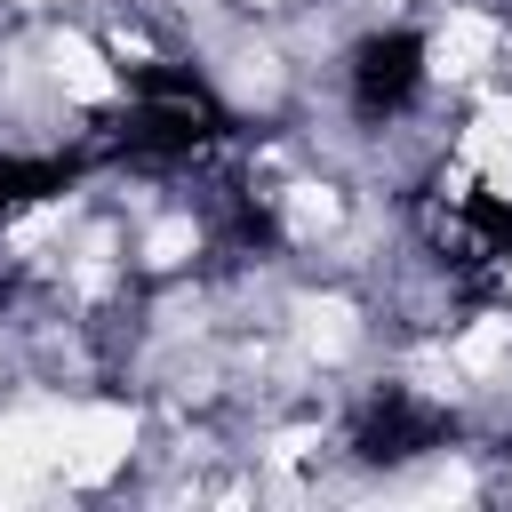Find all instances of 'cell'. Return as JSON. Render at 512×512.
Listing matches in <instances>:
<instances>
[{"label": "cell", "instance_id": "cell-1", "mask_svg": "<svg viewBox=\"0 0 512 512\" xmlns=\"http://www.w3.org/2000/svg\"><path fill=\"white\" fill-rule=\"evenodd\" d=\"M336 80H344L352 128H368V136L408 128L416 104L432 96V40H424V24H368V32H352Z\"/></svg>", "mask_w": 512, "mask_h": 512}]
</instances>
